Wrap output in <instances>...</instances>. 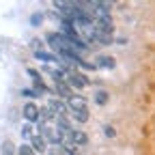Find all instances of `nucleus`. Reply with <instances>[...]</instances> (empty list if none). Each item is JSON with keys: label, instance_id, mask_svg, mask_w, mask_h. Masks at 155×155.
<instances>
[{"label": "nucleus", "instance_id": "obj_2", "mask_svg": "<svg viewBox=\"0 0 155 155\" xmlns=\"http://www.w3.org/2000/svg\"><path fill=\"white\" fill-rule=\"evenodd\" d=\"M65 78H67V84H69L71 88L75 86V88H80V91H82V88L88 86V78H86L84 73H80L75 67H71V69L65 73Z\"/></svg>", "mask_w": 155, "mask_h": 155}, {"label": "nucleus", "instance_id": "obj_14", "mask_svg": "<svg viewBox=\"0 0 155 155\" xmlns=\"http://www.w3.org/2000/svg\"><path fill=\"white\" fill-rule=\"evenodd\" d=\"M108 99H110V95H108L106 91H97V95H95V101L99 104V106H106V104H108Z\"/></svg>", "mask_w": 155, "mask_h": 155}, {"label": "nucleus", "instance_id": "obj_10", "mask_svg": "<svg viewBox=\"0 0 155 155\" xmlns=\"http://www.w3.org/2000/svg\"><path fill=\"white\" fill-rule=\"evenodd\" d=\"M95 67H104V69H114L116 67V61L112 56H106V54H99L97 56V65Z\"/></svg>", "mask_w": 155, "mask_h": 155}, {"label": "nucleus", "instance_id": "obj_19", "mask_svg": "<svg viewBox=\"0 0 155 155\" xmlns=\"http://www.w3.org/2000/svg\"><path fill=\"white\" fill-rule=\"evenodd\" d=\"M22 95H26V97H37V93H35V91H30V88H24V91H22Z\"/></svg>", "mask_w": 155, "mask_h": 155}, {"label": "nucleus", "instance_id": "obj_1", "mask_svg": "<svg viewBox=\"0 0 155 155\" xmlns=\"http://www.w3.org/2000/svg\"><path fill=\"white\" fill-rule=\"evenodd\" d=\"M65 104H67L69 114L73 116L78 123H86L88 121V106H86V99H84L82 95H73L71 99L65 101Z\"/></svg>", "mask_w": 155, "mask_h": 155}, {"label": "nucleus", "instance_id": "obj_12", "mask_svg": "<svg viewBox=\"0 0 155 155\" xmlns=\"http://www.w3.org/2000/svg\"><path fill=\"white\" fill-rule=\"evenodd\" d=\"M0 153L2 155H15V144L11 140H5L2 144H0Z\"/></svg>", "mask_w": 155, "mask_h": 155}, {"label": "nucleus", "instance_id": "obj_18", "mask_svg": "<svg viewBox=\"0 0 155 155\" xmlns=\"http://www.w3.org/2000/svg\"><path fill=\"white\" fill-rule=\"evenodd\" d=\"M104 134L108 136V138H114V136H116V131H114V127H110V125H106V127H104Z\"/></svg>", "mask_w": 155, "mask_h": 155}, {"label": "nucleus", "instance_id": "obj_11", "mask_svg": "<svg viewBox=\"0 0 155 155\" xmlns=\"http://www.w3.org/2000/svg\"><path fill=\"white\" fill-rule=\"evenodd\" d=\"M56 119V116L52 114V110L48 108V106H43V108H39V121H41V123H50V121H54Z\"/></svg>", "mask_w": 155, "mask_h": 155}, {"label": "nucleus", "instance_id": "obj_4", "mask_svg": "<svg viewBox=\"0 0 155 155\" xmlns=\"http://www.w3.org/2000/svg\"><path fill=\"white\" fill-rule=\"evenodd\" d=\"M48 108L52 110L54 116H69V110H67V104L63 99H58V97H50L48 101Z\"/></svg>", "mask_w": 155, "mask_h": 155}, {"label": "nucleus", "instance_id": "obj_8", "mask_svg": "<svg viewBox=\"0 0 155 155\" xmlns=\"http://www.w3.org/2000/svg\"><path fill=\"white\" fill-rule=\"evenodd\" d=\"M28 75L32 78V84H35V93H37V95H39V93H48V86H45L41 73H39L37 69H28Z\"/></svg>", "mask_w": 155, "mask_h": 155}, {"label": "nucleus", "instance_id": "obj_7", "mask_svg": "<svg viewBox=\"0 0 155 155\" xmlns=\"http://www.w3.org/2000/svg\"><path fill=\"white\" fill-rule=\"evenodd\" d=\"M35 58H37V61H41V63H48V65H58V67L63 65V61H61V58H58L56 54L45 52V50H41V52H35Z\"/></svg>", "mask_w": 155, "mask_h": 155}, {"label": "nucleus", "instance_id": "obj_15", "mask_svg": "<svg viewBox=\"0 0 155 155\" xmlns=\"http://www.w3.org/2000/svg\"><path fill=\"white\" fill-rule=\"evenodd\" d=\"M15 153H17V155H35V151H32L30 144H26V142H24V144H19V147L15 149Z\"/></svg>", "mask_w": 155, "mask_h": 155}, {"label": "nucleus", "instance_id": "obj_9", "mask_svg": "<svg viewBox=\"0 0 155 155\" xmlns=\"http://www.w3.org/2000/svg\"><path fill=\"white\" fill-rule=\"evenodd\" d=\"M30 149H32L35 153H45V151H48V142H45L39 134H32V138H30Z\"/></svg>", "mask_w": 155, "mask_h": 155}, {"label": "nucleus", "instance_id": "obj_20", "mask_svg": "<svg viewBox=\"0 0 155 155\" xmlns=\"http://www.w3.org/2000/svg\"><path fill=\"white\" fill-rule=\"evenodd\" d=\"M78 155H80V153H78Z\"/></svg>", "mask_w": 155, "mask_h": 155}, {"label": "nucleus", "instance_id": "obj_6", "mask_svg": "<svg viewBox=\"0 0 155 155\" xmlns=\"http://www.w3.org/2000/svg\"><path fill=\"white\" fill-rule=\"evenodd\" d=\"M22 114H24V119H26V123H39V106L35 104V101H28V104H24V110H22Z\"/></svg>", "mask_w": 155, "mask_h": 155}, {"label": "nucleus", "instance_id": "obj_16", "mask_svg": "<svg viewBox=\"0 0 155 155\" xmlns=\"http://www.w3.org/2000/svg\"><path fill=\"white\" fill-rule=\"evenodd\" d=\"M30 50H32V54H35V52H41V50H43V41H41L39 37H35L32 41H30Z\"/></svg>", "mask_w": 155, "mask_h": 155}, {"label": "nucleus", "instance_id": "obj_17", "mask_svg": "<svg viewBox=\"0 0 155 155\" xmlns=\"http://www.w3.org/2000/svg\"><path fill=\"white\" fill-rule=\"evenodd\" d=\"M41 22H43V15H41V13H35V15L30 17V24H32V26H39Z\"/></svg>", "mask_w": 155, "mask_h": 155}, {"label": "nucleus", "instance_id": "obj_3", "mask_svg": "<svg viewBox=\"0 0 155 155\" xmlns=\"http://www.w3.org/2000/svg\"><path fill=\"white\" fill-rule=\"evenodd\" d=\"M65 142H69V144H73V147H84L86 142H88V136L82 131V129H71L67 136H65Z\"/></svg>", "mask_w": 155, "mask_h": 155}, {"label": "nucleus", "instance_id": "obj_13", "mask_svg": "<svg viewBox=\"0 0 155 155\" xmlns=\"http://www.w3.org/2000/svg\"><path fill=\"white\" fill-rule=\"evenodd\" d=\"M19 134H22V138H24V140H30V138H32V134H35V127H32L30 123H24V127H22V131H19Z\"/></svg>", "mask_w": 155, "mask_h": 155}, {"label": "nucleus", "instance_id": "obj_5", "mask_svg": "<svg viewBox=\"0 0 155 155\" xmlns=\"http://www.w3.org/2000/svg\"><path fill=\"white\" fill-rule=\"evenodd\" d=\"M54 88H56V93H58V99H63V101H69L71 97L75 95L73 88L67 84V80H58V82H54Z\"/></svg>", "mask_w": 155, "mask_h": 155}]
</instances>
